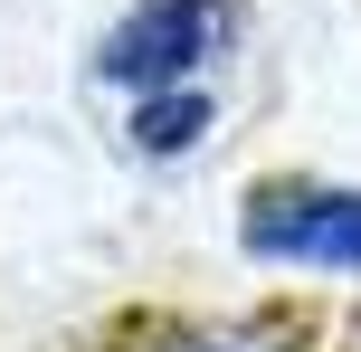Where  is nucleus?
<instances>
[{
    "label": "nucleus",
    "mask_w": 361,
    "mask_h": 352,
    "mask_svg": "<svg viewBox=\"0 0 361 352\" xmlns=\"http://www.w3.org/2000/svg\"><path fill=\"white\" fill-rule=\"evenodd\" d=\"M247 48V0H124L86 48V86L114 114L152 95H219Z\"/></svg>",
    "instance_id": "1"
},
{
    "label": "nucleus",
    "mask_w": 361,
    "mask_h": 352,
    "mask_svg": "<svg viewBox=\"0 0 361 352\" xmlns=\"http://www.w3.org/2000/svg\"><path fill=\"white\" fill-rule=\"evenodd\" d=\"M238 248L276 277H352L361 286V190L276 171L238 200Z\"/></svg>",
    "instance_id": "2"
},
{
    "label": "nucleus",
    "mask_w": 361,
    "mask_h": 352,
    "mask_svg": "<svg viewBox=\"0 0 361 352\" xmlns=\"http://www.w3.org/2000/svg\"><path fill=\"white\" fill-rule=\"evenodd\" d=\"M219 114H228V95H152V105H124V114H114V143H124L133 162L171 171V162H190V152H209Z\"/></svg>",
    "instance_id": "3"
}]
</instances>
